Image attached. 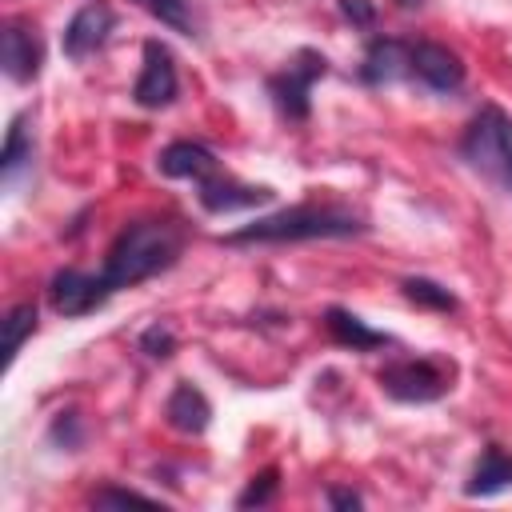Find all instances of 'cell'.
I'll return each mask as SVG.
<instances>
[{"label": "cell", "mask_w": 512, "mask_h": 512, "mask_svg": "<svg viewBox=\"0 0 512 512\" xmlns=\"http://www.w3.org/2000/svg\"><path fill=\"white\" fill-rule=\"evenodd\" d=\"M112 28H116V12L104 0H88L68 20V28H64V52L72 60H84V56H92V52L104 48V40L112 36Z\"/></svg>", "instance_id": "cell-9"}, {"label": "cell", "mask_w": 512, "mask_h": 512, "mask_svg": "<svg viewBox=\"0 0 512 512\" xmlns=\"http://www.w3.org/2000/svg\"><path fill=\"white\" fill-rule=\"evenodd\" d=\"M32 148H36V140H32V128H28V116H16L12 128H8V136H4V152H0V176H4V184H12L16 172L32 160Z\"/></svg>", "instance_id": "cell-17"}, {"label": "cell", "mask_w": 512, "mask_h": 512, "mask_svg": "<svg viewBox=\"0 0 512 512\" xmlns=\"http://www.w3.org/2000/svg\"><path fill=\"white\" fill-rule=\"evenodd\" d=\"M340 12H344L352 24H372V20H376V12H372L368 0H340Z\"/></svg>", "instance_id": "cell-24"}, {"label": "cell", "mask_w": 512, "mask_h": 512, "mask_svg": "<svg viewBox=\"0 0 512 512\" xmlns=\"http://www.w3.org/2000/svg\"><path fill=\"white\" fill-rule=\"evenodd\" d=\"M504 488H512V456L492 444V448H484V456L476 460L472 480L464 484V492H468V496H496V492H504Z\"/></svg>", "instance_id": "cell-15"}, {"label": "cell", "mask_w": 512, "mask_h": 512, "mask_svg": "<svg viewBox=\"0 0 512 512\" xmlns=\"http://www.w3.org/2000/svg\"><path fill=\"white\" fill-rule=\"evenodd\" d=\"M324 324H328V332H332L340 344H348L352 352H372V348H384V344H392L384 332L368 328V324H364L356 312H348V308H328Z\"/></svg>", "instance_id": "cell-16"}, {"label": "cell", "mask_w": 512, "mask_h": 512, "mask_svg": "<svg viewBox=\"0 0 512 512\" xmlns=\"http://www.w3.org/2000/svg\"><path fill=\"white\" fill-rule=\"evenodd\" d=\"M92 504H96V508H120V504H144V508H156L152 496L132 492V488H100V492L92 496Z\"/></svg>", "instance_id": "cell-22"}, {"label": "cell", "mask_w": 512, "mask_h": 512, "mask_svg": "<svg viewBox=\"0 0 512 512\" xmlns=\"http://www.w3.org/2000/svg\"><path fill=\"white\" fill-rule=\"evenodd\" d=\"M112 296V288L104 284V276L96 272H80V268H64L52 276L48 284V300L60 316H88L96 312L104 300Z\"/></svg>", "instance_id": "cell-8"}, {"label": "cell", "mask_w": 512, "mask_h": 512, "mask_svg": "<svg viewBox=\"0 0 512 512\" xmlns=\"http://www.w3.org/2000/svg\"><path fill=\"white\" fill-rule=\"evenodd\" d=\"M460 156L480 176H488L492 184L512 192V116L496 104H484L460 136Z\"/></svg>", "instance_id": "cell-3"}, {"label": "cell", "mask_w": 512, "mask_h": 512, "mask_svg": "<svg viewBox=\"0 0 512 512\" xmlns=\"http://www.w3.org/2000/svg\"><path fill=\"white\" fill-rule=\"evenodd\" d=\"M328 504H332V508H360V496L348 492V488H332V492H328Z\"/></svg>", "instance_id": "cell-25"}, {"label": "cell", "mask_w": 512, "mask_h": 512, "mask_svg": "<svg viewBox=\"0 0 512 512\" xmlns=\"http://www.w3.org/2000/svg\"><path fill=\"white\" fill-rule=\"evenodd\" d=\"M156 168L164 172V176H172V180H208L212 172H220V160H216V152L212 148H204L200 140H172L164 152H160V160H156Z\"/></svg>", "instance_id": "cell-12"}, {"label": "cell", "mask_w": 512, "mask_h": 512, "mask_svg": "<svg viewBox=\"0 0 512 512\" xmlns=\"http://www.w3.org/2000/svg\"><path fill=\"white\" fill-rule=\"evenodd\" d=\"M148 16H156L160 24H168L172 32H184V36H196V12H192V0H136Z\"/></svg>", "instance_id": "cell-18"}, {"label": "cell", "mask_w": 512, "mask_h": 512, "mask_svg": "<svg viewBox=\"0 0 512 512\" xmlns=\"http://www.w3.org/2000/svg\"><path fill=\"white\" fill-rule=\"evenodd\" d=\"M164 416H168V424H172L176 432L196 436V432L208 428L212 404H208V396H204L196 384H176L172 396H168V404H164Z\"/></svg>", "instance_id": "cell-14"}, {"label": "cell", "mask_w": 512, "mask_h": 512, "mask_svg": "<svg viewBox=\"0 0 512 512\" xmlns=\"http://www.w3.org/2000/svg\"><path fill=\"white\" fill-rule=\"evenodd\" d=\"M272 200V188L264 184H244L228 172H212L208 180H200V204L208 212H240V208H252V204H264Z\"/></svg>", "instance_id": "cell-11"}, {"label": "cell", "mask_w": 512, "mask_h": 512, "mask_svg": "<svg viewBox=\"0 0 512 512\" xmlns=\"http://www.w3.org/2000/svg\"><path fill=\"white\" fill-rule=\"evenodd\" d=\"M36 332V308L32 304H16L4 320V364H12L24 348V340Z\"/></svg>", "instance_id": "cell-19"}, {"label": "cell", "mask_w": 512, "mask_h": 512, "mask_svg": "<svg viewBox=\"0 0 512 512\" xmlns=\"http://www.w3.org/2000/svg\"><path fill=\"white\" fill-rule=\"evenodd\" d=\"M180 92V76H176V56L168 44L160 40H148L144 44V64H140V76H136V88H132V100L140 108H168Z\"/></svg>", "instance_id": "cell-6"}, {"label": "cell", "mask_w": 512, "mask_h": 512, "mask_svg": "<svg viewBox=\"0 0 512 512\" xmlns=\"http://www.w3.org/2000/svg\"><path fill=\"white\" fill-rule=\"evenodd\" d=\"M408 80H420L432 92H456L464 84V64L436 40H408Z\"/></svg>", "instance_id": "cell-7"}, {"label": "cell", "mask_w": 512, "mask_h": 512, "mask_svg": "<svg viewBox=\"0 0 512 512\" xmlns=\"http://www.w3.org/2000/svg\"><path fill=\"white\" fill-rule=\"evenodd\" d=\"M360 76L368 84H392V80H404L408 76V40H396V36H376L364 52V68Z\"/></svg>", "instance_id": "cell-13"}, {"label": "cell", "mask_w": 512, "mask_h": 512, "mask_svg": "<svg viewBox=\"0 0 512 512\" xmlns=\"http://www.w3.org/2000/svg\"><path fill=\"white\" fill-rule=\"evenodd\" d=\"M0 64H4L8 80H16V84H28V80L40 72V64H44V44H40V36H36L32 24L8 20V28H4V36H0Z\"/></svg>", "instance_id": "cell-10"}, {"label": "cell", "mask_w": 512, "mask_h": 512, "mask_svg": "<svg viewBox=\"0 0 512 512\" xmlns=\"http://www.w3.org/2000/svg\"><path fill=\"white\" fill-rule=\"evenodd\" d=\"M272 496H276V468H264L260 476H252V480H248V488L240 492V500H236V504H240V508H252V504L260 508V504H268Z\"/></svg>", "instance_id": "cell-21"}, {"label": "cell", "mask_w": 512, "mask_h": 512, "mask_svg": "<svg viewBox=\"0 0 512 512\" xmlns=\"http://www.w3.org/2000/svg\"><path fill=\"white\" fill-rule=\"evenodd\" d=\"M368 224L344 204H296L272 216H260L228 236V244H292V240H336L360 236Z\"/></svg>", "instance_id": "cell-2"}, {"label": "cell", "mask_w": 512, "mask_h": 512, "mask_svg": "<svg viewBox=\"0 0 512 512\" xmlns=\"http://www.w3.org/2000/svg\"><path fill=\"white\" fill-rule=\"evenodd\" d=\"M172 332L168 328H160V324H152L148 332H144V340H140V348L152 356V360H164V356H172Z\"/></svg>", "instance_id": "cell-23"}, {"label": "cell", "mask_w": 512, "mask_h": 512, "mask_svg": "<svg viewBox=\"0 0 512 512\" xmlns=\"http://www.w3.org/2000/svg\"><path fill=\"white\" fill-rule=\"evenodd\" d=\"M328 72V60L320 56V52H296V60L284 68V72H276L272 80H268V92H272V100H276V108H280V116H288V120H304L308 116V108H312V84L320 80Z\"/></svg>", "instance_id": "cell-5"}, {"label": "cell", "mask_w": 512, "mask_h": 512, "mask_svg": "<svg viewBox=\"0 0 512 512\" xmlns=\"http://www.w3.org/2000/svg\"><path fill=\"white\" fill-rule=\"evenodd\" d=\"M404 296L416 300V304H424V308H436V312H452L456 308V296L444 284L428 280V276H408L404 280Z\"/></svg>", "instance_id": "cell-20"}, {"label": "cell", "mask_w": 512, "mask_h": 512, "mask_svg": "<svg viewBox=\"0 0 512 512\" xmlns=\"http://www.w3.org/2000/svg\"><path fill=\"white\" fill-rule=\"evenodd\" d=\"M380 388H384L392 400L428 404V400H440V396L452 388V364L432 360V356L392 360V364L380 372Z\"/></svg>", "instance_id": "cell-4"}, {"label": "cell", "mask_w": 512, "mask_h": 512, "mask_svg": "<svg viewBox=\"0 0 512 512\" xmlns=\"http://www.w3.org/2000/svg\"><path fill=\"white\" fill-rule=\"evenodd\" d=\"M180 248H184L180 224H172V220H132L112 240L100 276H104V284L112 292L132 288V284H140V280L172 268L176 256H180Z\"/></svg>", "instance_id": "cell-1"}]
</instances>
